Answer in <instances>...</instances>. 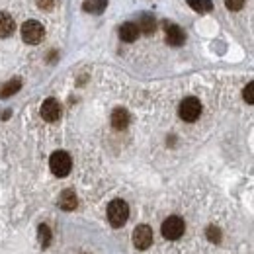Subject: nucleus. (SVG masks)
<instances>
[{
  "instance_id": "nucleus-14",
  "label": "nucleus",
  "mask_w": 254,
  "mask_h": 254,
  "mask_svg": "<svg viewBox=\"0 0 254 254\" xmlns=\"http://www.w3.org/2000/svg\"><path fill=\"white\" fill-rule=\"evenodd\" d=\"M82 8L88 14H102L108 8V0H86V2L82 4Z\"/></svg>"
},
{
  "instance_id": "nucleus-15",
  "label": "nucleus",
  "mask_w": 254,
  "mask_h": 254,
  "mask_svg": "<svg viewBox=\"0 0 254 254\" xmlns=\"http://www.w3.org/2000/svg\"><path fill=\"white\" fill-rule=\"evenodd\" d=\"M20 88H22V80L20 78H12V80H8L2 88H0V96H2V98L14 96L16 92H20Z\"/></svg>"
},
{
  "instance_id": "nucleus-3",
  "label": "nucleus",
  "mask_w": 254,
  "mask_h": 254,
  "mask_svg": "<svg viewBox=\"0 0 254 254\" xmlns=\"http://www.w3.org/2000/svg\"><path fill=\"white\" fill-rule=\"evenodd\" d=\"M161 231H163V236H164V238H168V240H178V238L184 235V231H186V223H184L182 217L170 215L168 219H164Z\"/></svg>"
},
{
  "instance_id": "nucleus-10",
  "label": "nucleus",
  "mask_w": 254,
  "mask_h": 254,
  "mask_svg": "<svg viewBox=\"0 0 254 254\" xmlns=\"http://www.w3.org/2000/svg\"><path fill=\"white\" fill-rule=\"evenodd\" d=\"M139 28H137V24H133V22H125L121 28H119V37L125 41V43H133L137 37H139Z\"/></svg>"
},
{
  "instance_id": "nucleus-17",
  "label": "nucleus",
  "mask_w": 254,
  "mask_h": 254,
  "mask_svg": "<svg viewBox=\"0 0 254 254\" xmlns=\"http://www.w3.org/2000/svg\"><path fill=\"white\" fill-rule=\"evenodd\" d=\"M37 233H39V240H41V246H43V248H47V246L51 244V229H49L47 225H39Z\"/></svg>"
},
{
  "instance_id": "nucleus-19",
  "label": "nucleus",
  "mask_w": 254,
  "mask_h": 254,
  "mask_svg": "<svg viewBox=\"0 0 254 254\" xmlns=\"http://www.w3.org/2000/svg\"><path fill=\"white\" fill-rule=\"evenodd\" d=\"M207 238H209L211 242H219V240H221V231H219L215 225L207 227Z\"/></svg>"
},
{
  "instance_id": "nucleus-13",
  "label": "nucleus",
  "mask_w": 254,
  "mask_h": 254,
  "mask_svg": "<svg viewBox=\"0 0 254 254\" xmlns=\"http://www.w3.org/2000/svg\"><path fill=\"white\" fill-rule=\"evenodd\" d=\"M137 28H139L141 34H147V36H149V34H153V32L157 30V20H155L151 14H141Z\"/></svg>"
},
{
  "instance_id": "nucleus-21",
  "label": "nucleus",
  "mask_w": 254,
  "mask_h": 254,
  "mask_svg": "<svg viewBox=\"0 0 254 254\" xmlns=\"http://www.w3.org/2000/svg\"><path fill=\"white\" fill-rule=\"evenodd\" d=\"M36 2H37V6L41 10H51L55 6V0H36Z\"/></svg>"
},
{
  "instance_id": "nucleus-18",
  "label": "nucleus",
  "mask_w": 254,
  "mask_h": 254,
  "mask_svg": "<svg viewBox=\"0 0 254 254\" xmlns=\"http://www.w3.org/2000/svg\"><path fill=\"white\" fill-rule=\"evenodd\" d=\"M242 98H244V102H248V104L254 106V82H248V84L244 86V90H242Z\"/></svg>"
},
{
  "instance_id": "nucleus-6",
  "label": "nucleus",
  "mask_w": 254,
  "mask_h": 254,
  "mask_svg": "<svg viewBox=\"0 0 254 254\" xmlns=\"http://www.w3.org/2000/svg\"><path fill=\"white\" fill-rule=\"evenodd\" d=\"M133 244L139 250H147L153 244V231L149 225H139L133 231Z\"/></svg>"
},
{
  "instance_id": "nucleus-20",
  "label": "nucleus",
  "mask_w": 254,
  "mask_h": 254,
  "mask_svg": "<svg viewBox=\"0 0 254 254\" xmlns=\"http://www.w3.org/2000/svg\"><path fill=\"white\" fill-rule=\"evenodd\" d=\"M225 2V6L229 8V10H233V12H238L242 6H244V0H223Z\"/></svg>"
},
{
  "instance_id": "nucleus-1",
  "label": "nucleus",
  "mask_w": 254,
  "mask_h": 254,
  "mask_svg": "<svg viewBox=\"0 0 254 254\" xmlns=\"http://www.w3.org/2000/svg\"><path fill=\"white\" fill-rule=\"evenodd\" d=\"M129 219V205L123 200H113L108 205V221L111 227H123Z\"/></svg>"
},
{
  "instance_id": "nucleus-8",
  "label": "nucleus",
  "mask_w": 254,
  "mask_h": 254,
  "mask_svg": "<svg viewBox=\"0 0 254 254\" xmlns=\"http://www.w3.org/2000/svg\"><path fill=\"white\" fill-rule=\"evenodd\" d=\"M61 104L55 100V98H49V100H45L43 104H41V117L45 119V121H49V123H53V121H57L59 117H61Z\"/></svg>"
},
{
  "instance_id": "nucleus-2",
  "label": "nucleus",
  "mask_w": 254,
  "mask_h": 254,
  "mask_svg": "<svg viewBox=\"0 0 254 254\" xmlns=\"http://www.w3.org/2000/svg\"><path fill=\"white\" fill-rule=\"evenodd\" d=\"M49 166H51V172L59 178H65L71 168H73V161H71V155L65 153V151H55L49 159Z\"/></svg>"
},
{
  "instance_id": "nucleus-12",
  "label": "nucleus",
  "mask_w": 254,
  "mask_h": 254,
  "mask_svg": "<svg viewBox=\"0 0 254 254\" xmlns=\"http://www.w3.org/2000/svg\"><path fill=\"white\" fill-rule=\"evenodd\" d=\"M16 30V24H14V18L6 12H0V37H8L12 36Z\"/></svg>"
},
{
  "instance_id": "nucleus-16",
  "label": "nucleus",
  "mask_w": 254,
  "mask_h": 254,
  "mask_svg": "<svg viewBox=\"0 0 254 254\" xmlns=\"http://www.w3.org/2000/svg\"><path fill=\"white\" fill-rule=\"evenodd\" d=\"M186 2H188L196 12H200V14H205V12H209V10L213 8L211 0H186Z\"/></svg>"
},
{
  "instance_id": "nucleus-7",
  "label": "nucleus",
  "mask_w": 254,
  "mask_h": 254,
  "mask_svg": "<svg viewBox=\"0 0 254 254\" xmlns=\"http://www.w3.org/2000/svg\"><path fill=\"white\" fill-rule=\"evenodd\" d=\"M164 32H166V43L172 47H180L186 41V34L172 22H164Z\"/></svg>"
},
{
  "instance_id": "nucleus-9",
  "label": "nucleus",
  "mask_w": 254,
  "mask_h": 254,
  "mask_svg": "<svg viewBox=\"0 0 254 254\" xmlns=\"http://www.w3.org/2000/svg\"><path fill=\"white\" fill-rule=\"evenodd\" d=\"M131 117H129V111L123 109V108H115L113 113H111V125H113V129L117 131H123L127 129V125H129Z\"/></svg>"
},
{
  "instance_id": "nucleus-11",
  "label": "nucleus",
  "mask_w": 254,
  "mask_h": 254,
  "mask_svg": "<svg viewBox=\"0 0 254 254\" xmlns=\"http://www.w3.org/2000/svg\"><path fill=\"white\" fill-rule=\"evenodd\" d=\"M76 205H78V198L73 190H65L59 196V207L63 211H73V209H76Z\"/></svg>"
},
{
  "instance_id": "nucleus-5",
  "label": "nucleus",
  "mask_w": 254,
  "mask_h": 254,
  "mask_svg": "<svg viewBox=\"0 0 254 254\" xmlns=\"http://www.w3.org/2000/svg\"><path fill=\"white\" fill-rule=\"evenodd\" d=\"M178 115L184 119V121H188V123H192V121H196L200 115H201V102L198 100V98H186V100H182L180 102V108H178Z\"/></svg>"
},
{
  "instance_id": "nucleus-4",
  "label": "nucleus",
  "mask_w": 254,
  "mask_h": 254,
  "mask_svg": "<svg viewBox=\"0 0 254 254\" xmlns=\"http://www.w3.org/2000/svg\"><path fill=\"white\" fill-rule=\"evenodd\" d=\"M43 37H45V30H43V26H41L37 20H28V22H24V26H22V39H24L26 43L37 45V43L43 41Z\"/></svg>"
}]
</instances>
